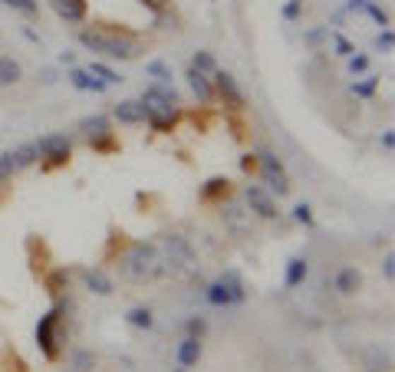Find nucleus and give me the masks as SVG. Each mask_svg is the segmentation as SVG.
Instances as JSON below:
<instances>
[{
	"instance_id": "nucleus-1",
	"label": "nucleus",
	"mask_w": 395,
	"mask_h": 372,
	"mask_svg": "<svg viewBox=\"0 0 395 372\" xmlns=\"http://www.w3.org/2000/svg\"><path fill=\"white\" fill-rule=\"evenodd\" d=\"M119 270H122V277L135 280V284H145V280L165 277V260L155 244L135 240V244H129L126 254L119 257Z\"/></svg>"
},
{
	"instance_id": "nucleus-2",
	"label": "nucleus",
	"mask_w": 395,
	"mask_h": 372,
	"mask_svg": "<svg viewBox=\"0 0 395 372\" xmlns=\"http://www.w3.org/2000/svg\"><path fill=\"white\" fill-rule=\"evenodd\" d=\"M142 105H145V122H152L155 132H172L178 122V93L168 83L148 86L142 93Z\"/></svg>"
},
{
	"instance_id": "nucleus-3",
	"label": "nucleus",
	"mask_w": 395,
	"mask_h": 372,
	"mask_svg": "<svg viewBox=\"0 0 395 372\" xmlns=\"http://www.w3.org/2000/svg\"><path fill=\"white\" fill-rule=\"evenodd\" d=\"M79 43L93 53H102V57L112 59H132L138 53V43H135L129 33H112V30H83L79 33Z\"/></svg>"
},
{
	"instance_id": "nucleus-4",
	"label": "nucleus",
	"mask_w": 395,
	"mask_h": 372,
	"mask_svg": "<svg viewBox=\"0 0 395 372\" xmlns=\"http://www.w3.org/2000/svg\"><path fill=\"white\" fill-rule=\"evenodd\" d=\"M158 254L165 260V274H191V270H198V254L182 234H165Z\"/></svg>"
},
{
	"instance_id": "nucleus-5",
	"label": "nucleus",
	"mask_w": 395,
	"mask_h": 372,
	"mask_svg": "<svg viewBox=\"0 0 395 372\" xmlns=\"http://www.w3.org/2000/svg\"><path fill=\"white\" fill-rule=\"evenodd\" d=\"M59 323H63V306L49 310L47 316H40V323H37V346L47 359H59V343H63Z\"/></svg>"
},
{
	"instance_id": "nucleus-6",
	"label": "nucleus",
	"mask_w": 395,
	"mask_h": 372,
	"mask_svg": "<svg viewBox=\"0 0 395 372\" xmlns=\"http://www.w3.org/2000/svg\"><path fill=\"white\" fill-rule=\"evenodd\" d=\"M37 149H40V158H43L47 168H63V165L73 158V142H69L63 132L43 135V139L37 142Z\"/></svg>"
},
{
	"instance_id": "nucleus-7",
	"label": "nucleus",
	"mask_w": 395,
	"mask_h": 372,
	"mask_svg": "<svg viewBox=\"0 0 395 372\" xmlns=\"http://www.w3.org/2000/svg\"><path fill=\"white\" fill-rule=\"evenodd\" d=\"M257 165H261V178H264V185H267L270 194H277V198L290 194V178H287V172H283V165H280L277 155L257 152Z\"/></svg>"
},
{
	"instance_id": "nucleus-8",
	"label": "nucleus",
	"mask_w": 395,
	"mask_h": 372,
	"mask_svg": "<svg viewBox=\"0 0 395 372\" xmlns=\"http://www.w3.org/2000/svg\"><path fill=\"white\" fill-rule=\"evenodd\" d=\"M211 86H214V99H221L228 109H234V112H241V109H244V93H241V86H237V79H234L231 73L214 69V73H211Z\"/></svg>"
},
{
	"instance_id": "nucleus-9",
	"label": "nucleus",
	"mask_w": 395,
	"mask_h": 372,
	"mask_svg": "<svg viewBox=\"0 0 395 372\" xmlns=\"http://www.w3.org/2000/svg\"><path fill=\"white\" fill-rule=\"evenodd\" d=\"M244 201H247V208H251L257 218H264V221H273L280 214L277 201L270 198V191L264 188V185H247V188H244Z\"/></svg>"
},
{
	"instance_id": "nucleus-10",
	"label": "nucleus",
	"mask_w": 395,
	"mask_h": 372,
	"mask_svg": "<svg viewBox=\"0 0 395 372\" xmlns=\"http://www.w3.org/2000/svg\"><path fill=\"white\" fill-rule=\"evenodd\" d=\"M201 356H204V346L198 336H184L182 343H178V349H175V359H178V366L182 369H191V366L201 363Z\"/></svg>"
},
{
	"instance_id": "nucleus-11",
	"label": "nucleus",
	"mask_w": 395,
	"mask_h": 372,
	"mask_svg": "<svg viewBox=\"0 0 395 372\" xmlns=\"http://www.w3.org/2000/svg\"><path fill=\"white\" fill-rule=\"evenodd\" d=\"M112 115H116V122H122V125H145V105H142V99H122V103L112 109Z\"/></svg>"
},
{
	"instance_id": "nucleus-12",
	"label": "nucleus",
	"mask_w": 395,
	"mask_h": 372,
	"mask_svg": "<svg viewBox=\"0 0 395 372\" xmlns=\"http://www.w3.org/2000/svg\"><path fill=\"white\" fill-rule=\"evenodd\" d=\"M188 86H191V93L198 95V103H214V86H211V76L208 73H201V69H188Z\"/></svg>"
},
{
	"instance_id": "nucleus-13",
	"label": "nucleus",
	"mask_w": 395,
	"mask_h": 372,
	"mask_svg": "<svg viewBox=\"0 0 395 372\" xmlns=\"http://www.w3.org/2000/svg\"><path fill=\"white\" fill-rule=\"evenodd\" d=\"M83 284H86L89 293H96V296H109V293H112V277H109L106 270H99V267L83 270Z\"/></svg>"
},
{
	"instance_id": "nucleus-14",
	"label": "nucleus",
	"mask_w": 395,
	"mask_h": 372,
	"mask_svg": "<svg viewBox=\"0 0 395 372\" xmlns=\"http://www.w3.org/2000/svg\"><path fill=\"white\" fill-rule=\"evenodd\" d=\"M57 17H63L66 23H83L86 20V0H49Z\"/></svg>"
},
{
	"instance_id": "nucleus-15",
	"label": "nucleus",
	"mask_w": 395,
	"mask_h": 372,
	"mask_svg": "<svg viewBox=\"0 0 395 372\" xmlns=\"http://www.w3.org/2000/svg\"><path fill=\"white\" fill-rule=\"evenodd\" d=\"M362 363H366V372H389L392 359H389V353L379 343H369L362 349Z\"/></svg>"
},
{
	"instance_id": "nucleus-16",
	"label": "nucleus",
	"mask_w": 395,
	"mask_h": 372,
	"mask_svg": "<svg viewBox=\"0 0 395 372\" xmlns=\"http://www.w3.org/2000/svg\"><path fill=\"white\" fill-rule=\"evenodd\" d=\"M224 224H228L234 234H247V231H251V211H244L241 204H228V208H224Z\"/></svg>"
},
{
	"instance_id": "nucleus-17",
	"label": "nucleus",
	"mask_w": 395,
	"mask_h": 372,
	"mask_svg": "<svg viewBox=\"0 0 395 372\" xmlns=\"http://www.w3.org/2000/svg\"><path fill=\"white\" fill-rule=\"evenodd\" d=\"M79 132L86 135L89 142H99V139L112 135V132H109V119H106V115H89V119H83V122H79Z\"/></svg>"
},
{
	"instance_id": "nucleus-18",
	"label": "nucleus",
	"mask_w": 395,
	"mask_h": 372,
	"mask_svg": "<svg viewBox=\"0 0 395 372\" xmlns=\"http://www.w3.org/2000/svg\"><path fill=\"white\" fill-rule=\"evenodd\" d=\"M69 83L76 89H83V93H106V83L96 79L89 69H69Z\"/></svg>"
},
{
	"instance_id": "nucleus-19",
	"label": "nucleus",
	"mask_w": 395,
	"mask_h": 372,
	"mask_svg": "<svg viewBox=\"0 0 395 372\" xmlns=\"http://www.w3.org/2000/svg\"><path fill=\"white\" fill-rule=\"evenodd\" d=\"M359 286H362V274H359L356 267H343L336 274V290H339V293L349 296V293H356Z\"/></svg>"
},
{
	"instance_id": "nucleus-20",
	"label": "nucleus",
	"mask_w": 395,
	"mask_h": 372,
	"mask_svg": "<svg viewBox=\"0 0 395 372\" xmlns=\"http://www.w3.org/2000/svg\"><path fill=\"white\" fill-rule=\"evenodd\" d=\"M23 79V69L13 57H0V86H17Z\"/></svg>"
},
{
	"instance_id": "nucleus-21",
	"label": "nucleus",
	"mask_w": 395,
	"mask_h": 372,
	"mask_svg": "<svg viewBox=\"0 0 395 372\" xmlns=\"http://www.w3.org/2000/svg\"><path fill=\"white\" fill-rule=\"evenodd\" d=\"M228 194H231V182H228V178H221V175H218V178H208V182H204V188H201V198L204 201H221V198H228Z\"/></svg>"
},
{
	"instance_id": "nucleus-22",
	"label": "nucleus",
	"mask_w": 395,
	"mask_h": 372,
	"mask_svg": "<svg viewBox=\"0 0 395 372\" xmlns=\"http://www.w3.org/2000/svg\"><path fill=\"white\" fill-rule=\"evenodd\" d=\"M93 369H96V353L93 349H73L69 372H93Z\"/></svg>"
},
{
	"instance_id": "nucleus-23",
	"label": "nucleus",
	"mask_w": 395,
	"mask_h": 372,
	"mask_svg": "<svg viewBox=\"0 0 395 372\" xmlns=\"http://www.w3.org/2000/svg\"><path fill=\"white\" fill-rule=\"evenodd\" d=\"M307 274H309L307 257H290L287 260V286H300L303 280H307Z\"/></svg>"
},
{
	"instance_id": "nucleus-24",
	"label": "nucleus",
	"mask_w": 395,
	"mask_h": 372,
	"mask_svg": "<svg viewBox=\"0 0 395 372\" xmlns=\"http://www.w3.org/2000/svg\"><path fill=\"white\" fill-rule=\"evenodd\" d=\"M204 296H208V303H211V306H234L231 290H228V286H224L221 280H214V284H208Z\"/></svg>"
},
{
	"instance_id": "nucleus-25",
	"label": "nucleus",
	"mask_w": 395,
	"mask_h": 372,
	"mask_svg": "<svg viewBox=\"0 0 395 372\" xmlns=\"http://www.w3.org/2000/svg\"><path fill=\"white\" fill-rule=\"evenodd\" d=\"M13 158H17V168H30V165L40 162V149L37 142H23L13 149Z\"/></svg>"
},
{
	"instance_id": "nucleus-26",
	"label": "nucleus",
	"mask_w": 395,
	"mask_h": 372,
	"mask_svg": "<svg viewBox=\"0 0 395 372\" xmlns=\"http://www.w3.org/2000/svg\"><path fill=\"white\" fill-rule=\"evenodd\" d=\"M126 320L135 326V330H152L155 326V316H152L148 306H132V310L126 313Z\"/></svg>"
},
{
	"instance_id": "nucleus-27",
	"label": "nucleus",
	"mask_w": 395,
	"mask_h": 372,
	"mask_svg": "<svg viewBox=\"0 0 395 372\" xmlns=\"http://www.w3.org/2000/svg\"><path fill=\"white\" fill-rule=\"evenodd\" d=\"M218 280H221V284L231 290L234 303H244V296H247V293H244V284H241V274H237V270H224Z\"/></svg>"
},
{
	"instance_id": "nucleus-28",
	"label": "nucleus",
	"mask_w": 395,
	"mask_h": 372,
	"mask_svg": "<svg viewBox=\"0 0 395 372\" xmlns=\"http://www.w3.org/2000/svg\"><path fill=\"white\" fill-rule=\"evenodd\" d=\"M89 73H93L96 79H102L106 86H116V83H122V76H119L116 69H109L106 63H89Z\"/></svg>"
},
{
	"instance_id": "nucleus-29",
	"label": "nucleus",
	"mask_w": 395,
	"mask_h": 372,
	"mask_svg": "<svg viewBox=\"0 0 395 372\" xmlns=\"http://www.w3.org/2000/svg\"><path fill=\"white\" fill-rule=\"evenodd\" d=\"M13 172H20L13 152H0V182H10V178H13Z\"/></svg>"
},
{
	"instance_id": "nucleus-30",
	"label": "nucleus",
	"mask_w": 395,
	"mask_h": 372,
	"mask_svg": "<svg viewBox=\"0 0 395 372\" xmlns=\"http://www.w3.org/2000/svg\"><path fill=\"white\" fill-rule=\"evenodd\" d=\"M191 66H194V69H201V73H208V76H211L214 69H218V66H214V57L208 53V50H198V53H194Z\"/></svg>"
},
{
	"instance_id": "nucleus-31",
	"label": "nucleus",
	"mask_w": 395,
	"mask_h": 372,
	"mask_svg": "<svg viewBox=\"0 0 395 372\" xmlns=\"http://www.w3.org/2000/svg\"><path fill=\"white\" fill-rule=\"evenodd\" d=\"M293 221H297V224H303V228H309V224H313V208H309L307 201H300L297 208H293Z\"/></svg>"
},
{
	"instance_id": "nucleus-32",
	"label": "nucleus",
	"mask_w": 395,
	"mask_h": 372,
	"mask_svg": "<svg viewBox=\"0 0 395 372\" xmlns=\"http://www.w3.org/2000/svg\"><path fill=\"white\" fill-rule=\"evenodd\" d=\"M145 73H148V76H155L158 83H168V79H172V69L165 66V63H158V59H155V63H148V66H145Z\"/></svg>"
},
{
	"instance_id": "nucleus-33",
	"label": "nucleus",
	"mask_w": 395,
	"mask_h": 372,
	"mask_svg": "<svg viewBox=\"0 0 395 372\" xmlns=\"http://www.w3.org/2000/svg\"><path fill=\"white\" fill-rule=\"evenodd\" d=\"M376 86H379V76H366L362 83H353V93L366 99V95H372V93H376Z\"/></svg>"
},
{
	"instance_id": "nucleus-34",
	"label": "nucleus",
	"mask_w": 395,
	"mask_h": 372,
	"mask_svg": "<svg viewBox=\"0 0 395 372\" xmlns=\"http://www.w3.org/2000/svg\"><path fill=\"white\" fill-rule=\"evenodd\" d=\"M362 10H366L369 17L376 20L379 27H389V13H386V10H382V7H376V4H372V0H366V7H362Z\"/></svg>"
},
{
	"instance_id": "nucleus-35",
	"label": "nucleus",
	"mask_w": 395,
	"mask_h": 372,
	"mask_svg": "<svg viewBox=\"0 0 395 372\" xmlns=\"http://www.w3.org/2000/svg\"><path fill=\"white\" fill-rule=\"evenodd\" d=\"M204 333H208V320H204V316H191V320H188V336H198V339H201Z\"/></svg>"
},
{
	"instance_id": "nucleus-36",
	"label": "nucleus",
	"mask_w": 395,
	"mask_h": 372,
	"mask_svg": "<svg viewBox=\"0 0 395 372\" xmlns=\"http://www.w3.org/2000/svg\"><path fill=\"white\" fill-rule=\"evenodd\" d=\"M366 69H369L366 53H353V57H349V73H366Z\"/></svg>"
},
{
	"instance_id": "nucleus-37",
	"label": "nucleus",
	"mask_w": 395,
	"mask_h": 372,
	"mask_svg": "<svg viewBox=\"0 0 395 372\" xmlns=\"http://www.w3.org/2000/svg\"><path fill=\"white\" fill-rule=\"evenodd\" d=\"M333 47H336L339 57H353V53H356V50H353V43H349L346 37H339V33H333Z\"/></svg>"
},
{
	"instance_id": "nucleus-38",
	"label": "nucleus",
	"mask_w": 395,
	"mask_h": 372,
	"mask_svg": "<svg viewBox=\"0 0 395 372\" xmlns=\"http://www.w3.org/2000/svg\"><path fill=\"white\" fill-rule=\"evenodd\" d=\"M376 47L382 50V53H389V50L395 47V37H392V30H389V27H382V33L376 37Z\"/></svg>"
},
{
	"instance_id": "nucleus-39",
	"label": "nucleus",
	"mask_w": 395,
	"mask_h": 372,
	"mask_svg": "<svg viewBox=\"0 0 395 372\" xmlns=\"http://www.w3.org/2000/svg\"><path fill=\"white\" fill-rule=\"evenodd\" d=\"M0 4H7L13 10H23V13H37V0H0Z\"/></svg>"
},
{
	"instance_id": "nucleus-40",
	"label": "nucleus",
	"mask_w": 395,
	"mask_h": 372,
	"mask_svg": "<svg viewBox=\"0 0 395 372\" xmlns=\"http://www.w3.org/2000/svg\"><path fill=\"white\" fill-rule=\"evenodd\" d=\"M382 277H386L389 284L395 280V254H392V250H389L386 257H382Z\"/></svg>"
},
{
	"instance_id": "nucleus-41",
	"label": "nucleus",
	"mask_w": 395,
	"mask_h": 372,
	"mask_svg": "<svg viewBox=\"0 0 395 372\" xmlns=\"http://www.w3.org/2000/svg\"><path fill=\"white\" fill-rule=\"evenodd\" d=\"M300 10H303V0H290L287 7H283V17H287V20H297Z\"/></svg>"
},
{
	"instance_id": "nucleus-42",
	"label": "nucleus",
	"mask_w": 395,
	"mask_h": 372,
	"mask_svg": "<svg viewBox=\"0 0 395 372\" xmlns=\"http://www.w3.org/2000/svg\"><path fill=\"white\" fill-rule=\"evenodd\" d=\"M379 142H382V149H386V152H392V149H395V132H392V129H386V132L379 135Z\"/></svg>"
},
{
	"instance_id": "nucleus-43",
	"label": "nucleus",
	"mask_w": 395,
	"mask_h": 372,
	"mask_svg": "<svg viewBox=\"0 0 395 372\" xmlns=\"http://www.w3.org/2000/svg\"><path fill=\"white\" fill-rule=\"evenodd\" d=\"M241 168H244V172H254V168H257V155H244Z\"/></svg>"
},
{
	"instance_id": "nucleus-44",
	"label": "nucleus",
	"mask_w": 395,
	"mask_h": 372,
	"mask_svg": "<svg viewBox=\"0 0 395 372\" xmlns=\"http://www.w3.org/2000/svg\"><path fill=\"white\" fill-rule=\"evenodd\" d=\"M142 4H145V7H148V10H155V13H162V10H165V4H168V0H142Z\"/></svg>"
},
{
	"instance_id": "nucleus-45",
	"label": "nucleus",
	"mask_w": 395,
	"mask_h": 372,
	"mask_svg": "<svg viewBox=\"0 0 395 372\" xmlns=\"http://www.w3.org/2000/svg\"><path fill=\"white\" fill-rule=\"evenodd\" d=\"M323 37H326V30H309V33H307V43H319Z\"/></svg>"
},
{
	"instance_id": "nucleus-46",
	"label": "nucleus",
	"mask_w": 395,
	"mask_h": 372,
	"mask_svg": "<svg viewBox=\"0 0 395 372\" xmlns=\"http://www.w3.org/2000/svg\"><path fill=\"white\" fill-rule=\"evenodd\" d=\"M43 83H47V86H53V83H57V73H53V69H43Z\"/></svg>"
},
{
	"instance_id": "nucleus-47",
	"label": "nucleus",
	"mask_w": 395,
	"mask_h": 372,
	"mask_svg": "<svg viewBox=\"0 0 395 372\" xmlns=\"http://www.w3.org/2000/svg\"><path fill=\"white\" fill-rule=\"evenodd\" d=\"M175 372H184V369H182V366H178V369H175Z\"/></svg>"
}]
</instances>
